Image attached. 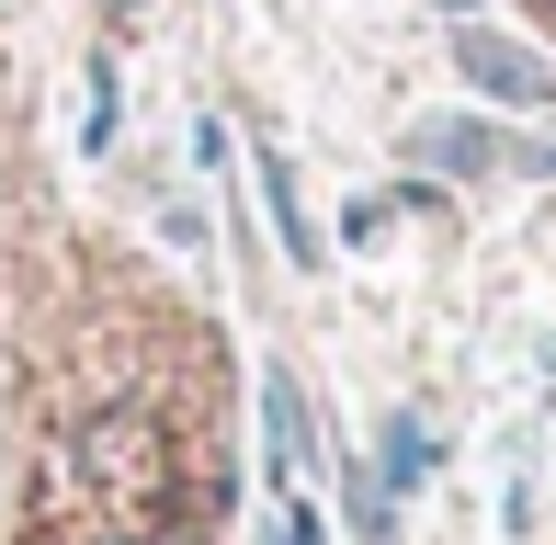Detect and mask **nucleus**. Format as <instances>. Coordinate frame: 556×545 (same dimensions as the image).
Returning a JSON list of instances; mask_svg holds the SVG:
<instances>
[{
    "instance_id": "f257e3e1",
    "label": "nucleus",
    "mask_w": 556,
    "mask_h": 545,
    "mask_svg": "<svg viewBox=\"0 0 556 545\" xmlns=\"http://www.w3.org/2000/svg\"><path fill=\"white\" fill-rule=\"evenodd\" d=\"M466 68H477L489 91H511V103H534V91H545V68H534V58H511V46H466Z\"/></svg>"
}]
</instances>
